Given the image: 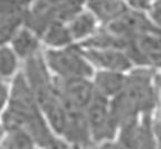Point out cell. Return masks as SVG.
I'll return each mask as SVG.
<instances>
[{"label":"cell","instance_id":"obj_9","mask_svg":"<svg viewBox=\"0 0 161 149\" xmlns=\"http://www.w3.org/2000/svg\"><path fill=\"white\" fill-rule=\"evenodd\" d=\"M24 5L0 3V46L10 42L14 34L24 25Z\"/></svg>","mask_w":161,"mask_h":149},{"label":"cell","instance_id":"obj_20","mask_svg":"<svg viewBox=\"0 0 161 149\" xmlns=\"http://www.w3.org/2000/svg\"><path fill=\"white\" fill-rule=\"evenodd\" d=\"M72 149H81V148H79V147H73Z\"/></svg>","mask_w":161,"mask_h":149},{"label":"cell","instance_id":"obj_10","mask_svg":"<svg viewBox=\"0 0 161 149\" xmlns=\"http://www.w3.org/2000/svg\"><path fill=\"white\" fill-rule=\"evenodd\" d=\"M9 43V47L18 59L27 61L41 53L40 37L24 25L14 34Z\"/></svg>","mask_w":161,"mask_h":149},{"label":"cell","instance_id":"obj_14","mask_svg":"<svg viewBox=\"0 0 161 149\" xmlns=\"http://www.w3.org/2000/svg\"><path fill=\"white\" fill-rule=\"evenodd\" d=\"M48 49H60L73 45V40L68 29L67 24L60 21H52L40 36Z\"/></svg>","mask_w":161,"mask_h":149},{"label":"cell","instance_id":"obj_7","mask_svg":"<svg viewBox=\"0 0 161 149\" xmlns=\"http://www.w3.org/2000/svg\"><path fill=\"white\" fill-rule=\"evenodd\" d=\"M110 34L124 40H130L145 33L158 32L157 26L151 23L149 16L129 7L122 16L106 26Z\"/></svg>","mask_w":161,"mask_h":149},{"label":"cell","instance_id":"obj_17","mask_svg":"<svg viewBox=\"0 0 161 149\" xmlns=\"http://www.w3.org/2000/svg\"><path fill=\"white\" fill-rule=\"evenodd\" d=\"M9 98V88L5 82H0V115L7 105Z\"/></svg>","mask_w":161,"mask_h":149},{"label":"cell","instance_id":"obj_4","mask_svg":"<svg viewBox=\"0 0 161 149\" xmlns=\"http://www.w3.org/2000/svg\"><path fill=\"white\" fill-rule=\"evenodd\" d=\"M90 141L104 144L112 141L118 127L110 109V101L95 93L94 99L85 110Z\"/></svg>","mask_w":161,"mask_h":149},{"label":"cell","instance_id":"obj_12","mask_svg":"<svg viewBox=\"0 0 161 149\" xmlns=\"http://www.w3.org/2000/svg\"><path fill=\"white\" fill-rule=\"evenodd\" d=\"M97 23L90 11L82 9L67 24L69 33L75 42H86L97 32Z\"/></svg>","mask_w":161,"mask_h":149},{"label":"cell","instance_id":"obj_11","mask_svg":"<svg viewBox=\"0 0 161 149\" xmlns=\"http://www.w3.org/2000/svg\"><path fill=\"white\" fill-rule=\"evenodd\" d=\"M126 81V74L107 71H95L92 82L95 93L107 100H113L121 93Z\"/></svg>","mask_w":161,"mask_h":149},{"label":"cell","instance_id":"obj_2","mask_svg":"<svg viewBox=\"0 0 161 149\" xmlns=\"http://www.w3.org/2000/svg\"><path fill=\"white\" fill-rule=\"evenodd\" d=\"M156 104V92L151 76L145 71H135L126 74L123 90L110 100V109L117 127L148 115Z\"/></svg>","mask_w":161,"mask_h":149},{"label":"cell","instance_id":"obj_6","mask_svg":"<svg viewBox=\"0 0 161 149\" xmlns=\"http://www.w3.org/2000/svg\"><path fill=\"white\" fill-rule=\"evenodd\" d=\"M119 141L124 149H157L156 138L148 115L121 126Z\"/></svg>","mask_w":161,"mask_h":149},{"label":"cell","instance_id":"obj_15","mask_svg":"<svg viewBox=\"0 0 161 149\" xmlns=\"http://www.w3.org/2000/svg\"><path fill=\"white\" fill-rule=\"evenodd\" d=\"M0 149H37L32 137L24 130L11 129L3 131Z\"/></svg>","mask_w":161,"mask_h":149},{"label":"cell","instance_id":"obj_1","mask_svg":"<svg viewBox=\"0 0 161 149\" xmlns=\"http://www.w3.org/2000/svg\"><path fill=\"white\" fill-rule=\"evenodd\" d=\"M0 122L3 131L24 130L41 149H69L67 142L54 135L48 127L23 72L14 76L8 102L1 112Z\"/></svg>","mask_w":161,"mask_h":149},{"label":"cell","instance_id":"obj_5","mask_svg":"<svg viewBox=\"0 0 161 149\" xmlns=\"http://www.w3.org/2000/svg\"><path fill=\"white\" fill-rule=\"evenodd\" d=\"M54 80V86L64 109L85 111L95 96L94 85L90 79Z\"/></svg>","mask_w":161,"mask_h":149},{"label":"cell","instance_id":"obj_16","mask_svg":"<svg viewBox=\"0 0 161 149\" xmlns=\"http://www.w3.org/2000/svg\"><path fill=\"white\" fill-rule=\"evenodd\" d=\"M18 61L8 45L0 46V82L10 79L18 73Z\"/></svg>","mask_w":161,"mask_h":149},{"label":"cell","instance_id":"obj_3","mask_svg":"<svg viewBox=\"0 0 161 149\" xmlns=\"http://www.w3.org/2000/svg\"><path fill=\"white\" fill-rule=\"evenodd\" d=\"M48 72L55 79H90L95 69L83 56L79 45H70L60 49H47L43 55Z\"/></svg>","mask_w":161,"mask_h":149},{"label":"cell","instance_id":"obj_13","mask_svg":"<svg viewBox=\"0 0 161 149\" xmlns=\"http://www.w3.org/2000/svg\"><path fill=\"white\" fill-rule=\"evenodd\" d=\"M87 10L92 13L96 20L106 26L116 20L129 9L127 3L123 1H96L87 3Z\"/></svg>","mask_w":161,"mask_h":149},{"label":"cell","instance_id":"obj_8","mask_svg":"<svg viewBox=\"0 0 161 149\" xmlns=\"http://www.w3.org/2000/svg\"><path fill=\"white\" fill-rule=\"evenodd\" d=\"M83 56L92 64L99 69L98 71H107L126 74L132 67V63L124 51L114 48H86L80 47Z\"/></svg>","mask_w":161,"mask_h":149},{"label":"cell","instance_id":"obj_19","mask_svg":"<svg viewBox=\"0 0 161 149\" xmlns=\"http://www.w3.org/2000/svg\"><path fill=\"white\" fill-rule=\"evenodd\" d=\"M3 136V126H1V122H0V140H1Z\"/></svg>","mask_w":161,"mask_h":149},{"label":"cell","instance_id":"obj_18","mask_svg":"<svg viewBox=\"0 0 161 149\" xmlns=\"http://www.w3.org/2000/svg\"><path fill=\"white\" fill-rule=\"evenodd\" d=\"M98 149H124V148L118 142L108 141V142H104V144L100 145V147Z\"/></svg>","mask_w":161,"mask_h":149}]
</instances>
